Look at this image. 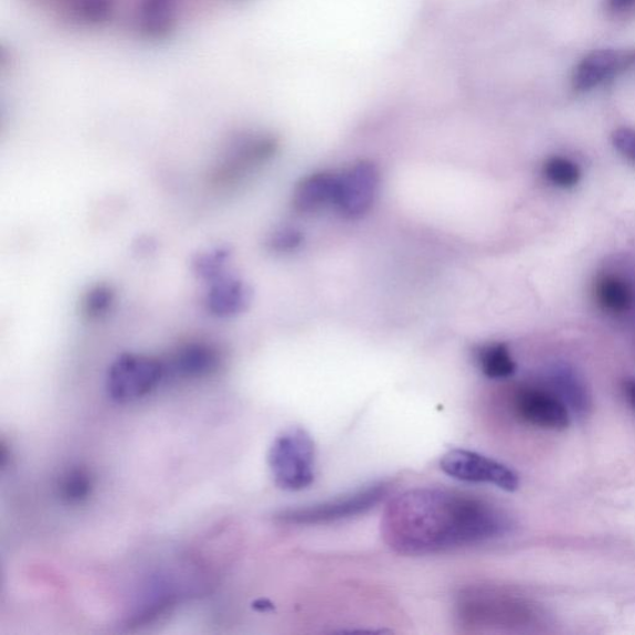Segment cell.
I'll list each match as a JSON object with an SVG mask.
<instances>
[{
	"instance_id": "obj_1",
	"label": "cell",
	"mask_w": 635,
	"mask_h": 635,
	"mask_svg": "<svg viewBox=\"0 0 635 635\" xmlns=\"http://www.w3.org/2000/svg\"><path fill=\"white\" fill-rule=\"evenodd\" d=\"M501 507L471 494L417 488L387 504L381 536L395 553L425 556L491 542L511 531Z\"/></svg>"
},
{
	"instance_id": "obj_2",
	"label": "cell",
	"mask_w": 635,
	"mask_h": 635,
	"mask_svg": "<svg viewBox=\"0 0 635 635\" xmlns=\"http://www.w3.org/2000/svg\"><path fill=\"white\" fill-rule=\"evenodd\" d=\"M269 465L279 488L290 492L310 488L315 476V447L304 430L293 427L273 441Z\"/></svg>"
},
{
	"instance_id": "obj_3",
	"label": "cell",
	"mask_w": 635,
	"mask_h": 635,
	"mask_svg": "<svg viewBox=\"0 0 635 635\" xmlns=\"http://www.w3.org/2000/svg\"><path fill=\"white\" fill-rule=\"evenodd\" d=\"M391 485L377 483L365 486L354 493L334 497V500L294 507L279 513L276 518L289 525H325L346 521L369 511L383 502L389 495Z\"/></svg>"
},
{
	"instance_id": "obj_4",
	"label": "cell",
	"mask_w": 635,
	"mask_h": 635,
	"mask_svg": "<svg viewBox=\"0 0 635 635\" xmlns=\"http://www.w3.org/2000/svg\"><path fill=\"white\" fill-rule=\"evenodd\" d=\"M165 377L164 360L142 354H122L111 365L105 386L113 401L129 404L150 395Z\"/></svg>"
},
{
	"instance_id": "obj_5",
	"label": "cell",
	"mask_w": 635,
	"mask_h": 635,
	"mask_svg": "<svg viewBox=\"0 0 635 635\" xmlns=\"http://www.w3.org/2000/svg\"><path fill=\"white\" fill-rule=\"evenodd\" d=\"M379 189L377 165L370 161H359L337 174L333 206L345 219H362L373 209Z\"/></svg>"
},
{
	"instance_id": "obj_6",
	"label": "cell",
	"mask_w": 635,
	"mask_h": 635,
	"mask_svg": "<svg viewBox=\"0 0 635 635\" xmlns=\"http://www.w3.org/2000/svg\"><path fill=\"white\" fill-rule=\"evenodd\" d=\"M441 470L452 478L478 484H492L505 492L518 486L517 474L505 464L467 450H452L441 460Z\"/></svg>"
},
{
	"instance_id": "obj_7",
	"label": "cell",
	"mask_w": 635,
	"mask_h": 635,
	"mask_svg": "<svg viewBox=\"0 0 635 635\" xmlns=\"http://www.w3.org/2000/svg\"><path fill=\"white\" fill-rule=\"evenodd\" d=\"M276 150L278 143L270 137H241L228 145L210 180L220 187L236 184L253 168L270 161Z\"/></svg>"
},
{
	"instance_id": "obj_8",
	"label": "cell",
	"mask_w": 635,
	"mask_h": 635,
	"mask_svg": "<svg viewBox=\"0 0 635 635\" xmlns=\"http://www.w3.org/2000/svg\"><path fill=\"white\" fill-rule=\"evenodd\" d=\"M513 409L527 425L552 431H564L570 426L568 409L550 389L531 385L517 389Z\"/></svg>"
},
{
	"instance_id": "obj_9",
	"label": "cell",
	"mask_w": 635,
	"mask_h": 635,
	"mask_svg": "<svg viewBox=\"0 0 635 635\" xmlns=\"http://www.w3.org/2000/svg\"><path fill=\"white\" fill-rule=\"evenodd\" d=\"M633 67L635 50L599 49L589 52L577 63L571 82L576 92H588Z\"/></svg>"
},
{
	"instance_id": "obj_10",
	"label": "cell",
	"mask_w": 635,
	"mask_h": 635,
	"mask_svg": "<svg viewBox=\"0 0 635 635\" xmlns=\"http://www.w3.org/2000/svg\"><path fill=\"white\" fill-rule=\"evenodd\" d=\"M164 363L167 376L201 379L218 373L224 355L213 343L194 341L178 346Z\"/></svg>"
},
{
	"instance_id": "obj_11",
	"label": "cell",
	"mask_w": 635,
	"mask_h": 635,
	"mask_svg": "<svg viewBox=\"0 0 635 635\" xmlns=\"http://www.w3.org/2000/svg\"><path fill=\"white\" fill-rule=\"evenodd\" d=\"M548 389L564 402L570 414L585 419L591 414L592 395L577 369L565 362H556L546 372Z\"/></svg>"
},
{
	"instance_id": "obj_12",
	"label": "cell",
	"mask_w": 635,
	"mask_h": 635,
	"mask_svg": "<svg viewBox=\"0 0 635 635\" xmlns=\"http://www.w3.org/2000/svg\"><path fill=\"white\" fill-rule=\"evenodd\" d=\"M252 301L250 285L234 278L221 276L210 282L205 295L208 312L218 318H230L248 311Z\"/></svg>"
},
{
	"instance_id": "obj_13",
	"label": "cell",
	"mask_w": 635,
	"mask_h": 635,
	"mask_svg": "<svg viewBox=\"0 0 635 635\" xmlns=\"http://www.w3.org/2000/svg\"><path fill=\"white\" fill-rule=\"evenodd\" d=\"M336 178V173L326 171L303 178L293 190L292 206L295 213L313 214L327 205H333Z\"/></svg>"
},
{
	"instance_id": "obj_14",
	"label": "cell",
	"mask_w": 635,
	"mask_h": 635,
	"mask_svg": "<svg viewBox=\"0 0 635 635\" xmlns=\"http://www.w3.org/2000/svg\"><path fill=\"white\" fill-rule=\"evenodd\" d=\"M595 295L601 309L612 314L627 313L634 304L631 284L615 274H605L597 280Z\"/></svg>"
},
{
	"instance_id": "obj_15",
	"label": "cell",
	"mask_w": 635,
	"mask_h": 635,
	"mask_svg": "<svg viewBox=\"0 0 635 635\" xmlns=\"http://www.w3.org/2000/svg\"><path fill=\"white\" fill-rule=\"evenodd\" d=\"M476 362L485 376L501 380L515 374L516 365L510 349L503 343L483 345L476 352Z\"/></svg>"
},
{
	"instance_id": "obj_16",
	"label": "cell",
	"mask_w": 635,
	"mask_h": 635,
	"mask_svg": "<svg viewBox=\"0 0 635 635\" xmlns=\"http://www.w3.org/2000/svg\"><path fill=\"white\" fill-rule=\"evenodd\" d=\"M115 292L111 284L98 283L83 294L80 311L84 320L97 321L108 314L114 304Z\"/></svg>"
},
{
	"instance_id": "obj_17",
	"label": "cell",
	"mask_w": 635,
	"mask_h": 635,
	"mask_svg": "<svg viewBox=\"0 0 635 635\" xmlns=\"http://www.w3.org/2000/svg\"><path fill=\"white\" fill-rule=\"evenodd\" d=\"M92 491L91 475L81 468H73L62 476L59 492L63 501L79 504L88 500Z\"/></svg>"
},
{
	"instance_id": "obj_18",
	"label": "cell",
	"mask_w": 635,
	"mask_h": 635,
	"mask_svg": "<svg viewBox=\"0 0 635 635\" xmlns=\"http://www.w3.org/2000/svg\"><path fill=\"white\" fill-rule=\"evenodd\" d=\"M543 173L548 183L564 189L574 188L581 178L578 165L564 157L547 159Z\"/></svg>"
},
{
	"instance_id": "obj_19",
	"label": "cell",
	"mask_w": 635,
	"mask_h": 635,
	"mask_svg": "<svg viewBox=\"0 0 635 635\" xmlns=\"http://www.w3.org/2000/svg\"><path fill=\"white\" fill-rule=\"evenodd\" d=\"M230 252L226 249H214L200 253L193 262L194 272L201 280L213 282L224 276Z\"/></svg>"
},
{
	"instance_id": "obj_20",
	"label": "cell",
	"mask_w": 635,
	"mask_h": 635,
	"mask_svg": "<svg viewBox=\"0 0 635 635\" xmlns=\"http://www.w3.org/2000/svg\"><path fill=\"white\" fill-rule=\"evenodd\" d=\"M304 235L299 229L292 226H281L271 232L266 245L269 250L278 253H289L303 245Z\"/></svg>"
},
{
	"instance_id": "obj_21",
	"label": "cell",
	"mask_w": 635,
	"mask_h": 635,
	"mask_svg": "<svg viewBox=\"0 0 635 635\" xmlns=\"http://www.w3.org/2000/svg\"><path fill=\"white\" fill-rule=\"evenodd\" d=\"M612 143L616 150L635 162V131L631 129H618L612 134Z\"/></svg>"
},
{
	"instance_id": "obj_22",
	"label": "cell",
	"mask_w": 635,
	"mask_h": 635,
	"mask_svg": "<svg viewBox=\"0 0 635 635\" xmlns=\"http://www.w3.org/2000/svg\"><path fill=\"white\" fill-rule=\"evenodd\" d=\"M607 4L613 13L622 14L635 8V0H607Z\"/></svg>"
},
{
	"instance_id": "obj_23",
	"label": "cell",
	"mask_w": 635,
	"mask_h": 635,
	"mask_svg": "<svg viewBox=\"0 0 635 635\" xmlns=\"http://www.w3.org/2000/svg\"><path fill=\"white\" fill-rule=\"evenodd\" d=\"M627 395L633 409L635 410V380L627 381L626 384Z\"/></svg>"
}]
</instances>
